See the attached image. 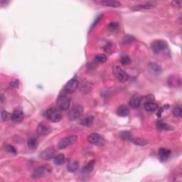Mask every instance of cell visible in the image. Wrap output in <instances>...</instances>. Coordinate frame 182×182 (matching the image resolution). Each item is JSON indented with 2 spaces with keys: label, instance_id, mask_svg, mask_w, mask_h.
<instances>
[{
  "label": "cell",
  "instance_id": "31",
  "mask_svg": "<svg viewBox=\"0 0 182 182\" xmlns=\"http://www.w3.org/2000/svg\"><path fill=\"white\" fill-rule=\"evenodd\" d=\"M120 62H121V63L123 64V65L127 66V65H129V64L131 63V59L128 56H126V55H124V56H121Z\"/></svg>",
  "mask_w": 182,
  "mask_h": 182
},
{
  "label": "cell",
  "instance_id": "26",
  "mask_svg": "<svg viewBox=\"0 0 182 182\" xmlns=\"http://www.w3.org/2000/svg\"><path fill=\"white\" fill-rule=\"evenodd\" d=\"M107 59V56H105V54H102L96 55L94 58L95 61L100 63H105V62H106Z\"/></svg>",
  "mask_w": 182,
  "mask_h": 182
},
{
  "label": "cell",
  "instance_id": "17",
  "mask_svg": "<svg viewBox=\"0 0 182 182\" xmlns=\"http://www.w3.org/2000/svg\"><path fill=\"white\" fill-rule=\"evenodd\" d=\"M148 68H149L150 73L154 74V75H159V74L162 73L161 67L155 63L150 62L149 65H148Z\"/></svg>",
  "mask_w": 182,
  "mask_h": 182
},
{
  "label": "cell",
  "instance_id": "20",
  "mask_svg": "<svg viewBox=\"0 0 182 182\" xmlns=\"http://www.w3.org/2000/svg\"><path fill=\"white\" fill-rule=\"evenodd\" d=\"M117 114L120 117H127L130 114V110L125 105H120L117 109Z\"/></svg>",
  "mask_w": 182,
  "mask_h": 182
},
{
  "label": "cell",
  "instance_id": "18",
  "mask_svg": "<svg viewBox=\"0 0 182 182\" xmlns=\"http://www.w3.org/2000/svg\"><path fill=\"white\" fill-rule=\"evenodd\" d=\"M170 154H171V151L169 150L165 149V148H162L159 151V159H161V161L164 162L169 157Z\"/></svg>",
  "mask_w": 182,
  "mask_h": 182
},
{
  "label": "cell",
  "instance_id": "16",
  "mask_svg": "<svg viewBox=\"0 0 182 182\" xmlns=\"http://www.w3.org/2000/svg\"><path fill=\"white\" fill-rule=\"evenodd\" d=\"M94 123V117L93 115H87L80 119V124L84 127H91Z\"/></svg>",
  "mask_w": 182,
  "mask_h": 182
},
{
  "label": "cell",
  "instance_id": "28",
  "mask_svg": "<svg viewBox=\"0 0 182 182\" xmlns=\"http://www.w3.org/2000/svg\"><path fill=\"white\" fill-rule=\"evenodd\" d=\"M132 142H133L134 144L137 145H140V146H144L146 145L147 144H148V141L144 140V139H140V138H135L132 141Z\"/></svg>",
  "mask_w": 182,
  "mask_h": 182
},
{
  "label": "cell",
  "instance_id": "36",
  "mask_svg": "<svg viewBox=\"0 0 182 182\" xmlns=\"http://www.w3.org/2000/svg\"><path fill=\"white\" fill-rule=\"evenodd\" d=\"M18 85H19L18 80H15L10 83V87L13 88H16L18 87Z\"/></svg>",
  "mask_w": 182,
  "mask_h": 182
},
{
  "label": "cell",
  "instance_id": "15",
  "mask_svg": "<svg viewBox=\"0 0 182 182\" xmlns=\"http://www.w3.org/2000/svg\"><path fill=\"white\" fill-rule=\"evenodd\" d=\"M141 102H142V98L139 95H135L131 98L130 102H129V105L132 108L136 109L140 106Z\"/></svg>",
  "mask_w": 182,
  "mask_h": 182
},
{
  "label": "cell",
  "instance_id": "14",
  "mask_svg": "<svg viewBox=\"0 0 182 182\" xmlns=\"http://www.w3.org/2000/svg\"><path fill=\"white\" fill-rule=\"evenodd\" d=\"M24 117V114L22 110L20 108H16L11 114V120L15 123H20L22 121Z\"/></svg>",
  "mask_w": 182,
  "mask_h": 182
},
{
  "label": "cell",
  "instance_id": "11",
  "mask_svg": "<svg viewBox=\"0 0 182 182\" xmlns=\"http://www.w3.org/2000/svg\"><path fill=\"white\" fill-rule=\"evenodd\" d=\"M155 7L154 2H144L142 4H136L132 7V9L134 11H140V10H147V9H152Z\"/></svg>",
  "mask_w": 182,
  "mask_h": 182
},
{
  "label": "cell",
  "instance_id": "2",
  "mask_svg": "<svg viewBox=\"0 0 182 182\" xmlns=\"http://www.w3.org/2000/svg\"><path fill=\"white\" fill-rule=\"evenodd\" d=\"M71 105V98L66 95H61L56 100L57 107L60 110L65 111L69 108Z\"/></svg>",
  "mask_w": 182,
  "mask_h": 182
},
{
  "label": "cell",
  "instance_id": "27",
  "mask_svg": "<svg viewBox=\"0 0 182 182\" xmlns=\"http://www.w3.org/2000/svg\"><path fill=\"white\" fill-rule=\"evenodd\" d=\"M1 118L3 122H6L11 119V114L5 110H3L1 113Z\"/></svg>",
  "mask_w": 182,
  "mask_h": 182
},
{
  "label": "cell",
  "instance_id": "25",
  "mask_svg": "<svg viewBox=\"0 0 182 182\" xmlns=\"http://www.w3.org/2000/svg\"><path fill=\"white\" fill-rule=\"evenodd\" d=\"M79 163L77 161L70 162L67 165V169L70 172H75L78 169Z\"/></svg>",
  "mask_w": 182,
  "mask_h": 182
},
{
  "label": "cell",
  "instance_id": "22",
  "mask_svg": "<svg viewBox=\"0 0 182 182\" xmlns=\"http://www.w3.org/2000/svg\"><path fill=\"white\" fill-rule=\"evenodd\" d=\"M94 165H95V160H92L88 163L85 166L83 167L82 169L83 173L84 174H89L91 171H93V168H94Z\"/></svg>",
  "mask_w": 182,
  "mask_h": 182
},
{
  "label": "cell",
  "instance_id": "12",
  "mask_svg": "<svg viewBox=\"0 0 182 182\" xmlns=\"http://www.w3.org/2000/svg\"><path fill=\"white\" fill-rule=\"evenodd\" d=\"M56 151L53 148H49L43 151L40 154V158L43 160H50L54 158Z\"/></svg>",
  "mask_w": 182,
  "mask_h": 182
},
{
  "label": "cell",
  "instance_id": "30",
  "mask_svg": "<svg viewBox=\"0 0 182 182\" xmlns=\"http://www.w3.org/2000/svg\"><path fill=\"white\" fill-rule=\"evenodd\" d=\"M27 145L28 147L32 149H36L38 145V142L37 139L35 138H30L29 140L27 141Z\"/></svg>",
  "mask_w": 182,
  "mask_h": 182
},
{
  "label": "cell",
  "instance_id": "1",
  "mask_svg": "<svg viewBox=\"0 0 182 182\" xmlns=\"http://www.w3.org/2000/svg\"><path fill=\"white\" fill-rule=\"evenodd\" d=\"M45 117L52 123H58L62 118L61 114L58 110L54 107L48 109L45 112Z\"/></svg>",
  "mask_w": 182,
  "mask_h": 182
},
{
  "label": "cell",
  "instance_id": "6",
  "mask_svg": "<svg viewBox=\"0 0 182 182\" xmlns=\"http://www.w3.org/2000/svg\"><path fill=\"white\" fill-rule=\"evenodd\" d=\"M83 112V107L80 105H76L71 109L68 114V118L71 121H74L78 119L82 115Z\"/></svg>",
  "mask_w": 182,
  "mask_h": 182
},
{
  "label": "cell",
  "instance_id": "21",
  "mask_svg": "<svg viewBox=\"0 0 182 182\" xmlns=\"http://www.w3.org/2000/svg\"><path fill=\"white\" fill-rule=\"evenodd\" d=\"M145 109L147 112H154L158 109V105L154 102H147V103H145Z\"/></svg>",
  "mask_w": 182,
  "mask_h": 182
},
{
  "label": "cell",
  "instance_id": "4",
  "mask_svg": "<svg viewBox=\"0 0 182 182\" xmlns=\"http://www.w3.org/2000/svg\"><path fill=\"white\" fill-rule=\"evenodd\" d=\"M151 48H152V50L154 54H159L168 49V44L164 41L157 40L152 42V44H151Z\"/></svg>",
  "mask_w": 182,
  "mask_h": 182
},
{
  "label": "cell",
  "instance_id": "19",
  "mask_svg": "<svg viewBox=\"0 0 182 182\" xmlns=\"http://www.w3.org/2000/svg\"><path fill=\"white\" fill-rule=\"evenodd\" d=\"M157 128L160 130H165V131H171L174 130V128L170 124L162 121H158L157 123Z\"/></svg>",
  "mask_w": 182,
  "mask_h": 182
},
{
  "label": "cell",
  "instance_id": "34",
  "mask_svg": "<svg viewBox=\"0 0 182 182\" xmlns=\"http://www.w3.org/2000/svg\"><path fill=\"white\" fill-rule=\"evenodd\" d=\"M102 15H99V16H97V18L95 19V21H93V23L92 26H90V31L93 30V28H94L95 26H96L98 23H99V21H100V20H101V19H102Z\"/></svg>",
  "mask_w": 182,
  "mask_h": 182
},
{
  "label": "cell",
  "instance_id": "9",
  "mask_svg": "<svg viewBox=\"0 0 182 182\" xmlns=\"http://www.w3.org/2000/svg\"><path fill=\"white\" fill-rule=\"evenodd\" d=\"M78 85L79 82L78 79L76 78H73L66 83V84L64 86V90L66 91L67 93H73L77 89Z\"/></svg>",
  "mask_w": 182,
  "mask_h": 182
},
{
  "label": "cell",
  "instance_id": "3",
  "mask_svg": "<svg viewBox=\"0 0 182 182\" xmlns=\"http://www.w3.org/2000/svg\"><path fill=\"white\" fill-rule=\"evenodd\" d=\"M77 136L76 135H69L60 140L58 144V150H64L69 146L73 145L77 141Z\"/></svg>",
  "mask_w": 182,
  "mask_h": 182
},
{
  "label": "cell",
  "instance_id": "35",
  "mask_svg": "<svg viewBox=\"0 0 182 182\" xmlns=\"http://www.w3.org/2000/svg\"><path fill=\"white\" fill-rule=\"evenodd\" d=\"M118 27V24L117 22H111L108 25V28L110 30H115Z\"/></svg>",
  "mask_w": 182,
  "mask_h": 182
},
{
  "label": "cell",
  "instance_id": "7",
  "mask_svg": "<svg viewBox=\"0 0 182 182\" xmlns=\"http://www.w3.org/2000/svg\"><path fill=\"white\" fill-rule=\"evenodd\" d=\"M88 141L92 145L96 146H102L105 143V139L98 133L90 134L88 137Z\"/></svg>",
  "mask_w": 182,
  "mask_h": 182
},
{
  "label": "cell",
  "instance_id": "13",
  "mask_svg": "<svg viewBox=\"0 0 182 182\" xmlns=\"http://www.w3.org/2000/svg\"><path fill=\"white\" fill-rule=\"evenodd\" d=\"M95 3L100 4V5L110 7H119L121 6V3L115 0H99V1H95Z\"/></svg>",
  "mask_w": 182,
  "mask_h": 182
},
{
  "label": "cell",
  "instance_id": "8",
  "mask_svg": "<svg viewBox=\"0 0 182 182\" xmlns=\"http://www.w3.org/2000/svg\"><path fill=\"white\" fill-rule=\"evenodd\" d=\"M113 73L115 74V76H116V78H117V80L120 83H125L126 81H128L129 78L128 74L126 72H124L123 69L119 68V67L114 66Z\"/></svg>",
  "mask_w": 182,
  "mask_h": 182
},
{
  "label": "cell",
  "instance_id": "32",
  "mask_svg": "<svg viewBox=\"0 0 182 182\" xmlns=\"http://www.w3.org/2000/svg\"><path fill=\"white\" fill-rule=\"evenodd\" d=\"M142 101L144 102V104L154 101V96L153 95H148L142 98Z\"/></svg>",
  "mask_w": 182,
  "mask_h": 182
},
{
  "label": "cell",
  "instance_id": "10",
  "mask_svg": "<svg viewBox=\"0 0 182 182\" xmlns=\"http://www.w3.org/2000/svg\"><path fill=\"white\" fill-rule=\"evenodd\" d=\"M37 131V133L39 134V135L45 136V135H48L49 134L51 133L52 131V129L49 124L44 123H41L38 124Z\"/></svg>",
  "mask_w": 182,
  "mask_h": 182
},
{
  "label": "cell",
  "instance_id": "5",
  "mask_svg": "<svg viewBox=\"0 0 182 182\" xmlns=\"http://www.w3.org/2000/svg\"><path fill=\"white\" fill-rule=\"evenodd\" d=\"M52 169L49 166H48V164L43 165L37 167V169L33 170L32 173V177L33 178H40V177L44 176V175L51 173Z\"/></svg>",
  "mask_w": 182,
  "mask_h": 182
},
{
  "label": "cell",
  "instance_id": "37",
  "mask_svg": "<svg viewBox=\"0 0 182 182\" xmlns=\"http://www.w3.org/2000/svg\"><path fill=\"white\" fill-rule=\"evenodd\" d=\"M172 5L176 7H181V1H174L171 2Z\"/></svg>",
  "mask_w": 182,
  "mask_h": 182
},
{
  "label": "cell",
  "instance_id": "24",
  "mask_svg": "<svg viewBox=\"0 0 182 182\" xmlns=\"http://www.w3.org/2000/svg\"><path fill=\"white\" fill-rule=\"evenodd\" d=\"M66 162V157L63 154H59L57 156L54 157V162L56 165H61L65 163Z\"/></svg>",
  "mask_w": 182,
  "mask_h": 182
},
{
  "label": "cell",
  "instance_id": "23",
  "mask_svg": "<svg viewBox=\"0 0 182 182\" xmlns=\"http://www.w3.org/2000/svg\"><path fill=\"white\" fill-rule=\"evenodd\" d=\"M119 135H120V138L123 139V140L130 141V142H132L134 139L132 134L130 132H129V131H123Z\"/></svg>",
  "mask_w": 182,
  "mask_h": 182
},
{
  "label": "cell",
  "instance_id": "29",
  "mask_svg": "<svg viewBox=\"0 0 182 182\" xmlns=\"http://www.w3.org/2000/svg\"><path fill=\"white\" fill-rule=\"evenodd\" d=\"M173 114L176 117H181L182 116V108L180 105H177V106L174 107L173 110Z\"/></svg>",
  "mask_w": 182,
  "mask_h": 182
},
{
  "label": "cell",
  "instance_id": "33",
  "mask_svg": "<svg viewBox=\"0 0 182 182\" xmlns=\"http://www.w3.org/2000/svg\"><path fill=\"white\" fill-rule=\"evenodd\" d=\"M5 150L7 152L10 153V154H16V150L15 149V147H13L12 145H6L5 147Z\"/></svg>",
  "mask_w": 182,
  "mask_h": 182
}]
</instances>
